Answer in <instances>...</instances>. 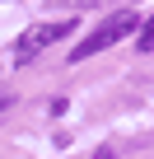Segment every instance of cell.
I'll return each instance as SVG.
<instances>
[{
    "mask_svg": "<svg viewBox=\"0 0 154 159\" xmlns=\"http://www.w3.org/2000/svg\"><path fill=\"white\" fill-rule=\"evenodd\" d=\"M140 28V14L135 10H117V14H108L84 42H75V52H70V61H89V56H98V52H108V47H117L121 38H131Z\"/></svg>",
    "mask_w": 154,
    "mask_h": 159,
    "instance_id": "6da1fadb",
    "label": "cell"
},
{
    "mask_svg": "<svg viewBox=\"0 0 154 159\" xmlns=\"http://www.w3.org/2000/svg\"><path fill=\"white\" fill-rule=\"evenodd\" d=\"M70 28H75L70 19H65V24H37V28H28V33H24L19 42H14V56H19V61H28V56H37V52H47L51 42H61V38H65Z\"/></svg>",
    "mask_w": 154,
    "mask_h": 159,
    "instance_id": "7a4b0ae2",
    "label": "cell"
},
{
    "mask_svg": "<svg viewBox=\"0 0 154 159\" xmlns=\"http://www.w3.org/2000/svg\"><path fill=\"white\" fill-rule=\"evenodd\" d=\"M135 42H140V52H154V19H145V24H140Z\"/></svg>",
    "mask_w": 154,
    "mask_h": 159,
    "instance_id": "3957f363",
    "label": "cell"
},
{
    "mask_svg": "<svg viewBox=\"0 0 154 159\" xmlns=\"http://www.w3.org/2000/svg\"><path fill=\"white\" fill-rule=\"evenodd\" d=\"M94 159H117V154H112V150H108V145H103V150H98V154H94Z\"/></svg>",
    "mask_w": 154,
    "mask_h": 159,
    "instance_id": "277c9868",
    "label": "cell"
}]
</instances>
